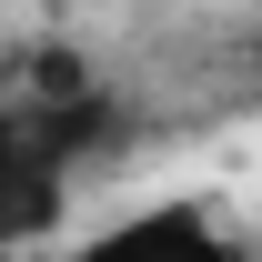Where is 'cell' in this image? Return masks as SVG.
<instances>
[{"mask_svg":"<svg viewBox=\"0 0 262 262\" xmlns=\"http://www.w3.org/2000/svg\"><path fill=\"white\" fill-rule=\"evenodd\" d=\"M81 262H232V242L202 222V212H141V222L81 242Z\"/></svg>","mask_w":262,"mask_h":262,"instance_id":"1","label":"cell"},{"mask_svg":"<svg viewBox=\"0 0 262 262\" xmlns=\"http://www.w3.org/2000/svg\"><path fill=\"white\" fill-rule=\"evenodd\" d=\"M20 162H51V151L31 141V121H10V111H0V182H10Z\"/></svg>","mask_w":262,"mask_h":262,"instance_id":"2","label":"cell"}]
</instances>
